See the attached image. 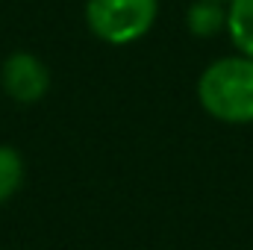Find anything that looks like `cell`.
Masks as SVG:
<instances>
[{"instance_id":"cell-1","label":"cell","mask_w":253,"mask_h":250,"mask_svg":"<svg viewBox=\"0 0 253 250\" xmlns=\"http://www.w3.org/2000/svg\"><path fill=\"white\" fill-rule=\"evenodd\" d=\"M197 103L221 124H253V59L230 53L209 62L197 77Z\"/></svg>"},{"instance_id":"cell-2","label":"cell","mask_w":253,"mask_h":250,"mask_svg":"<svg viewBox=\"0 0 253 250\" xmlns=\"http://www.w3.org/2000/svg\"><path fill=\"white\" fill-rule=\"evenodd\" d=\"M159 18V0H85V27L106 44L144 39Z\"/></svg>"},{"instance_id":"cell-3","label":"cell","mask_w":253,"mask_h":250,"mask_svg":"<svg viewBox=\"0 0 253 250\" xmlns=\"http://www.w3.org/2000/svg\"><path fill=\"white\" fill-rule=\"evenodd\" d=\"M0 85L15 103L33 106V103L44 100L50 91V68L44 65V59H39L30 50H15L3 59Z\"/></svg>"},{"instance_id":"cell-4","label":"cell","mask_w":253,"mask_h":250,"mask_svg":"<svg viewBox=\"0 0 253 250\" xmlns=\"http://www.w3.org/2000/svg\"><path fill=\"white\" fill-rule=\"evenodd\" d=\"M186 27L197 39H212L218 33H227V3L194 0L186 9Z\"/></svg>"},{"instance_id":"cell-5","label":"cell","mask_w":253,"mask_h":250,"mask_svg":"<svg viewBox=\"0 0 253 250\" xmlns=\"http://www.w3.org/2000/svg\"><path fill=\"white\" fill-rule=\"evenodd\" d=\"M227 36L236 53L253 59V0H230L227 3Z\"/></svg>"},{"instance_id":"cell-6","label":"cell","mask_w":253,"mask_h":250,"mask_svg":"<svg viewBox=\"0 0 253 250\" xmlns=\"http://www.w3.org/2000/svg\"><path fill=\"white\" fill-rule=\"evenodd\" d=\"M24 186V156L12 144H0V203L12 200Z\"/></svg>"},{"instance_id":"cell-7","label":"cell","mask_w":253,"mask_h":250,"mask_svg":"<svg viewBox=\"0 0 253 250\" xmlns=\"http://www.w3.org/2000/svg\"><path fill=\"white\" fill-rule=\"evenodd\" d=\"M218 3H230V0H218Z\"/></svg>"}]
</instances>
